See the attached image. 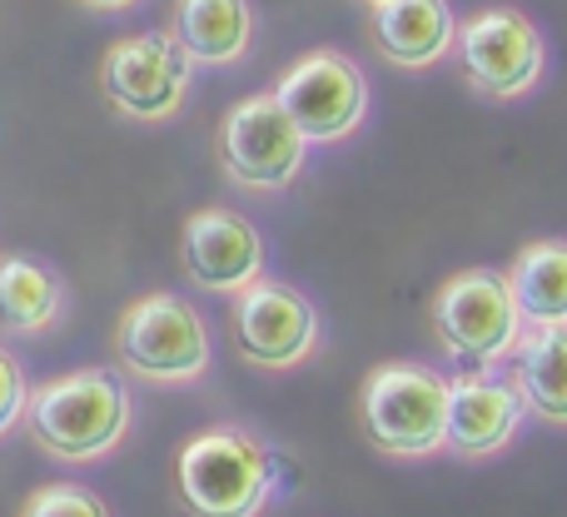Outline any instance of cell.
I'll return each instance as SVG.
<instances>
[{
    "mask_svg": "<svg viewBox=\"0 0 567 517\" xmlns=\"http://www.w3.org/2000/svg\"><path fill=\"white\" fill-rule=\"evenodd\" d=\"M130 428H135V393L120 369L90 363L30 389L25 433L55 463H70V468L105 463L130 438Z\"/></svg>",
    "mask_w": 567,
    "mask_h": 517,
    "instance_id": "cell-1",
    "label": "cell"
},
{
    "mask_svg": "<svg viewBox=\"0 0 567 517\" xmlns=\"http://www.w3.org/2000/svg\"><path fill=\"white\" fill-rule=\"evenodd\" d=\"M279 493V458L259 433L209 423L175 453V498L185 517H265Z\"/></svg>",
    "mask_w": 567,
    "mask_h": 517,
    "instance_id": "cell-2",
    "label": "cell"
},
{
    "mask_svg": "<svg viewBox=\"0 0 567 517\" xmlns=\"http://www.w3.org/2000/svg\"><path fill=\"white\" fill-rule=\"evenodd\" d=\"M215 363L209 323L185 293H140L115 319V369L150 389H195Z\"/></svg>",
    "mask_w": 567,
    "mask_h": 517,
    "instance_id": "cell-3",
    "label": "cell"
},
{
    "mask_svg": "<svg viewBox=\"0 0 567 517\" xmlns=\"http://www.w3.org/2000/svg\"><path fill=\"white\" fill-rule=\"evenodd\" d=\"M449 389L429 363L393 359L359 383V428L383 458H439L449 453Z\"/></svg>",
    "mask_w": 567,
    "mask_h": 517,
    "instance_id": "cell-4",
    "label": "cell"
},
{
    "mask_svg": "<svg viewBox=\"0 0 567 517\" xmlns=\"http://www.w3.org/2000/svg\"><path fill=\"white\" fill-rule=\"evenodd\" d=\"M429 323L439 349L453 363L478 373H493L498 363H508L518 353V343L528 339L513 283L498 269H458L453 279H443L429 303Z\"/></svg>",
    "mask_w": 567,
    "mask_h": 517,
    "instance_id": "cell-5",
    "label": "cell"
},
{
    "mask_svg": "<svg viewBox=\"0 0 567 517\" xmlns=\"http://www.w3.org/2000/svg\"><path fill=\"white\" fill-rule=\"evenodd\" d=\"M100 95L130 125H169L189 105L195 60L169 30H135L105 45L100 55Z\"/></svg>",
    "mask_w": 567,
    "mask_h": 517,
    "instance_id": "cell-6",
    "label": "cell"
},
{
    "mask_svg": "<svg viewBox=\"0 0 567 517\" xmlns=\"http://www.w3.org/2000/svg\"><path fill=\"white\" fill-rule=\"evenodd\" d=\"M309 139L303 130L289 120V110L275 100V90H259V95H245L219 115L215 130V155L219 169L235 189H249V195H279L309 165Z\"/></svg>",
    "mask_w": 567,
    "mask_h": 517,
    "instance_id": "cell-7",
    "label": "cell"
},
{
    "mask_svg": "<svg viewBox=\"0 0 567 517\" xmlns=\"http://www.w3.org/2000/svg\"><path fill=\"white\" fill-rule=\"evenodd\" d=\"M453 65H458L463 85H468L473 95L523 100L543 85L548 45H543V30L533 25L523 10L488 6V10H478V15L458 20Z\"/></svg>",
    "mask_w": 567,
    "mask_h": 517,
    "instance_id": "cell-8",
    "label": "cell"
},
{
    "mask_svg": "<svg viewBox=\"0 0 567 517\" xmlns=\"http://www.w3.org/2000/svg\"><path fill=\"white\" fill-rule=\"evenodd\" d=\"M275 100L309 145H343L369 120V75L343 50H309L275 80Z\"/></svg>",
    "mask_w": 567,
    "mask_h": 517,
    "instance_id": "cell-9",
    "label": "cell"
},
{
    "mask_svg": "<svg viewBox=\"0 0 567 517\" xmlns=\"http://www.w3.org/2000/svg\"><path fill=\"white\" fill-rule=\"evenodd\" d=\"M229 339H235V353L249 369L289 373L319 353L323 319L303 289L279 283V279H259L229 309Z\"/></svg>",
    "mask_w": 567,
    "mask_h": 517,
    "instance_id": "cell-10",
    "label": "cell"
},
{
    "mask_svg": "<svg viewBox=\"0 0 567 517\" xmlns=\"http://www.w3.org/2000/svg\"><path fill=\"white\" fill-rule=\"evenodd\" d=\"M179 269H185V279L195 283V289L239 299V293L255 289L259 279H269L265 235H259L255 219L239 215V209L205 205L179 229Z\"/></svg>",
    "mask_w": 567,
    "mask_h": 517,
    "instance_id": "cell-11",
    "label": "cell"
},
{
    "mask_svg": "<svg viewBox=\"0 0 567 517\" xmlns=\"http://www.w3.org/2000/svg\"><path fill=\"white\" fill-rule=\"evenodd\" d=\"M528 423V403H523L518 383L498 379V373L463 369L449 389V453L463 463L498 458L513 448V438Z\"/></svg>",
    "mask_w": 567,
    "mask_h": 517,
    "instance_id": "cell-12",
    "label": "cell"
},
{
    "mask_svg": "<svg viewBox=\"0 0 567 517\" xmlns=\"http://www.w3.org/2000/svg\"><path fill=\"white\" fill-rule=\"evenodd\" d=\"M369 35L393 70H433L453 55L458 15L449 0H389L369 10Z\"/></svg>",
    "mask_w": 567,
    "mask_h": 517,
    "instance_id": "cell-13",
    "label": "cell"
},
{
    "mask_svg": "<svg viewBox=\"0 0 567 517\" xmlns=\"http://www.w3.org/2000/svg\"><path fill=\"white\" fill-rule=\"evenodd\" d=\"M169 35L195 70H229L255 50L259 15L249 0H169Z\"/></svg>",
    "mask_w": 567,
    "mask_h": 517,
    "instance_id": "cell-14",
    "label": "cell"
},
{
    "mask_svg": "<svg viewBox=\"0 0 567 517\" xmlns=\"http://www.w3.org/2000/svg\"><path fill=\"white\" fill-rule=\"evenodd\" d=\"M70 309V289L60 269L35 255H0V333L40 339Z\"/></svg>",
    "mask_w": 567,
    "mask_h": 517,
    "instance_id": "cell-15",
    "label": "cell"
},
{
    "mask_svg": "<svg viewBox=\"0 0 567 517\" xmlns=\"http://www.w3.org/2000/svg\"><path fill=\"white\" fill-rule=\"evenodd\" d=\"M513 299L528 329H567V239H533L508 263Z\"/></svg>",
    "mask_w": 567,
    "mask_h": 517,
    "instance_id": "cell-16",
    "label": "cell"
},
{
    "mask_svg": "<svg viewBox=\"0 0 567 517\" xmlns=\"http://www.w3.org/2000/svg\"><path fill=\"white\" fill-rule=\"evenodd\" d=\"M513 383L533 418L567 428V329H528L513 353Z\"/></svg>",
    "mask_w": 567,
    "mask_h": 517,
    "instance_id": "cell-17",
    "label": "cell"
},
{
    "mask_svg": "<svg viewBox=\"0 0 567 517\" xmlns=\"http://www.w3.org/2000/svg\"><path fill=\"white\" fill-rule=\"evenodd\" d=\"M16 517H115L110 503L85 483H40Z\"/></svg>",
    "mask_w": 567,
    "mask_h": 517,
    "instance_id": "cell-18",
    "label": "cell"
},
{
    "mask_svg": "<svg viewBox=\"0 0 567 517\" xmlns=\"http://www.w3.org/2000/svg\"><path fill=\"white\" fill-rule=\"evenodd\" d=\"M25 409H30V379L16 353L0 343V443L16 428H25Z\"/></svg>",
    "mask_w": 567,
    "mask_h": 517,
    "instance_id": "cell-19",
    "label": "cell"
},
{
    "mask_svg": "<svg viewBox=\"0 0 567 517\" xmlns=\"http://www.w3.org/2000/svg\"><path fill=\"white\" fill-rule=\"evenodd\" d=\"M75 6L95 10V15H125V10H140L145 0H75Z\"/></svg>",
    "mask_w": 567,
    "mask_h": 517,
    "instance_id": "cell-20",
    "label": "cell"
},
{
    "mask_svg": "<svg viewBox=\"0 0 567 517\" xmlns=\"http://www.w3.org/2000/svg\"><path fill=\"white\" fill-rule=\"evenodd\" d=\"M363 6H369V10H373V6H389V0H363Z\"/></svg>",
    "mask_w": 567,
    "mask_h": 517,
    "instance_id": "cell-21",
    "label": "cell"
}]
</instances>
